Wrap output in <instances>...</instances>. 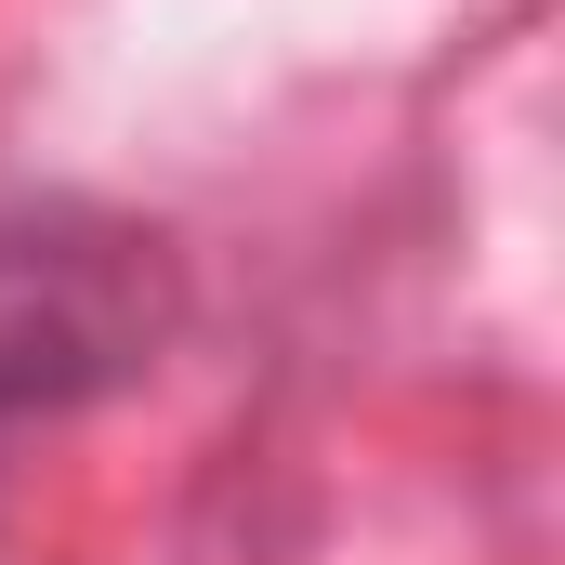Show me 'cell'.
Instances as JSON below:
<instances>
[{
  "label": "cell",
  "instance_id": "6da1fadb",
  "mask_svg": "<svg viewBox=\"0 0 565 565\" xmlns=\"http://www.w3.org/2000/svg\"><path fill=\"white\" fill-rule=\"evenodd\" d=\"M171 316H184V289L145 224L79 211V198H0V422L93 408V395L145 382Z\"/></svg>",
  "mask_w": 565,
  "mask_h": 565
}]
</instances>
